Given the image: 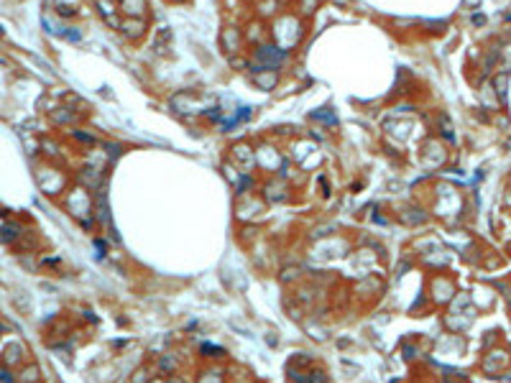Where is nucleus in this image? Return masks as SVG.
<instances>
[{"label":"nucleus","mask_w":511,"mask_h":383,"mask_svg":"<svg viewBox=\"0 0 511 383\" xmlns=\"http://www.w3.org/2000/svg\"><path fill=\"white\" fill-rule=\"evenodd\" d=\"M256 59L263 61L266 66H276V64L284 61V54H281L279 49H274V46H261V49L256 51Z\"/></svg>","instance_id":"1"},{"label":"nucleus","mask_w":511,"mask_h":383,"mask_svg":"<svg viewBox=\"0 0 511 383\" xmlns=\"http://www.w3.org/2000/svg\"><path fill=\"white\" fill-rule=\"evenodd\" d=\"M15 235H18V233H15V228H13V225H8V228L0 230V243H10Z\"/></svg>","instance_id":"2"},{"label":"nucleus","mask_w":511,"mask_h":383,"mask_svg":"<svg viewBox=\"0 0 511 383\" xmlns=\"http://www.w3.org/2000/svg\"><path fill=\"white\" fill-rule=\"evenodd\" d=\"M307 383H327V378H325L322 371H315V373H309V376H307Z\"/></svg>","instance_id":"3"},{"label":"nucleus","mask_w":511,"mask_h":383,"mask_svg":"<svg viewBox=\"0 0 511 383\" xmlns=\"http://www.w3.org/2000/svg\"><path fill=\"white\" fill-rule=\"evenodd\" d=\"M0 381H3V383H13L10 373H8V371H3V368H0Z\"/></svg>","instance_id":"4"},{"label":"nucleus","mask_w":511,"mask_h":383,"mask_svg":"<svg viewBox=\"0 0 511 383\" xmlns=\"http://www.w3.org/2000/svg\"><path fill=\"white\" fill-rule=\"evenodd\" d=\"M169 383H184V381H182V378H171Z\"/></svg>","instance_id":"5"},{"label":"nucleus","mask_w":511,"mask_h":383,"mask_svg":"<svg viewBox=\"0 0 511 383\" xmlns=\"http://www.w3.org/2000/svg\"><path fill=\"white\" fill-rule=\"evenodd\" d=\"M0 332H3V325H0Z\"/></svg>","instance_id":"6"}]
</instances>
